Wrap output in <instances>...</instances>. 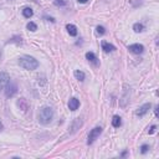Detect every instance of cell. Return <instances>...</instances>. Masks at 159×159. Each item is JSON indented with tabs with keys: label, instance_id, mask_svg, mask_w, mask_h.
I'll use <instances>...</instances> for the list:
<instances>
[{
	"label": "cell",
	"instance_id": "cell-6",
	"mask_svg": "<svg viewBox=\"0 0 159 159\" xmlns=\"http://www.w3.org/2000/svg\"><path fill=\"white\" fill-rule=\"evenodd\" d=\"M9 81H10L9 75L6 72H0V91L5 88V86L8 85Z\"/></svg>",
	"mask_w": 159,
	"mask_h": 159
},
{
	"label": "cell",
	"instance_id": "cell-15",
	"mask_svg": "<svg viewBox=\"0 0 159 159\" xmlns=\"http://www.w3.org/2000/svg\"><path fill=\"white\" fill-rule=\"evenodd\" d=\"M73 75H75V77L78 80V81H83V80H85V73L82 71H80V70H76L73 72Z\"/></svg>",
	"mask_w": 159,
	"mask_h": 159
},
{
	"label": "cell",
	"instance_id": "cell-2",
	"mask_svg": "<svg viewBox=\"0 0 159 159\" xmlns=\"http://www.w3.org/2000/svg\"><path fill=\"white\" fill-rule=\"evenodd\" d=\"M52 118H54V110H52L51 107H44L41 108V111H40L39 113V122L46 126L49 123H51Z\"/></svg>",
	"mask_w": 159,
	"mask_h": 159
},
{
	"label": "cell",
	"instance_id": "cell-16",
	"mask_svg": "<svg viewBox=\"0 0 159 159\" xmlns=\"http://www.w3.org/2000/svg\"><path fill=\"white\" fill-rule=\"evenodd\" d=\"M143 29H144L143 24L137 22V24H134V25H133V30H134L136 32H140V31H143Z\"/></svg>",
	"mask_w": 159,
	"mask_h": 159
},
{
	"label": "cell",
	"instance_id": "cell-14",
	"mask_svg": "<svg viewBox=\"0 0 159 159\" xmlns=\"http://www.w3.org/2000/svg\"><path fill=\"white\" fill-rule=\"evenodd\" d=\"M22 15H24L25 18L30 19V18L34 15V11H32V9H31V8H25V9L22 10Z\"/></svg>",
	"mask_w": 159,
	"mask_h": 159
},
{
	"label": "cell",
	"instance_id": "cell-11",
	"mask_svg": "<svg viewBox=\"0 0 159 159\" xmlns=\"http://www.w3.org/2000/svg\"><path fill=\"white\" fill-rule=\"evenodd\" d=\"M82 126V121H81V118H76L75 121H73V123H72V126H71V129H72V132H76L80 127Z\"/></svg>",
	"mask_w": 159,
	"mask_h": 159
},
{
	"label": "cell",
	"instance_id": "cell-17",
	"mask_svg": "<svg viewBox=\"0 0 159 159\" xmlns=\"http://www.w3.org/2000/svg\"><path fill=\"white\" fill-rule=\"evenodd\" d=\"M96 34L98 36H102V35L106 34V29L103 28V26H97V28H96Z\"/></svg>",
	"mask_w": 159,
	"mask_h": 159
},
{
	"label": "cell",
	"instance_id": "cell-21",
	"mask_svg": "<svg viewBox=\"0 0 159 159\" xmlns=\"http://www.w3.org/2000/svg\"><path fill=\"white\" fill-rule=\"evenodd\" d=\"M155 129H157V126H152V127L149 128V130H148V133H149V134H153L154 132H155Z\"/></svg>",
	"mask_w": 159,
	"mask_h": 159
},
{
	"label": "cell",
	"instance_id": "cell-24",
	"mask_svg": "<svg viewBox=\"0 0 159 159\" xmlns=\"http://www.w3.org/2000/svg\"><path fill=\"white\" fill-rule=\"evenodd\" d=\"M0 59H2V51H0Z\"/></svg>",
	"mask_w": 159,
	"mask_h": 159
},
{
	"label": "cell",
	"instance_id": "cell-10",
	"mask_svg": "<svg viewBox=\"0 0 159 159\" xmlns=\"http://www.w3.org/2000/svg\"><path fill=\"white\" fill-rule=\"evenodd\" d=\"M86 59L90 61V62H92L93 65H98V61H97V57H96V55L93 54V52H87L86 54Z\"/></svg>",
	"mask_w": 159,
	"mask_h": 159
},
{
	"label": "cell",
	"instance_id": "cell-9",
	"mask_svg": "<svg viewBox=\"0 0 159 159\" xmlns=\"http://www.w3.org/2000/svg\"><path fill=\"white\" fill-rule=\"evenodd\" d=\"M102 50L104 51V52H112V51H114L116 50V47L112 45V44H110V42H107V41H102Z\"/></svg>",
	"mask_w": 159,
	"mask_h": 159
},
{
	"label": "cell",
	"instance_id": "cell-23",
	"mask_svg": "<svg viewBox=\"0 0 159 159\" xmlns=\"http://www.w3.org/2000/svg\"><path fill=\"white\" fill-rule=\"evenodd\" d=\"M3 129V124H2V122H0V130Z\"/></svg>",
	"mask_w": 159,
	"mask_h": 159
},
{
	"label": "cell",
	"instance_id": "cell-18",
	"mask_svg": "<svg viewBox=\"0 0 159 159\" xmlns=\"http://www.w3.org/2000/svg\"><path fill=\"white\" fill-rule=\"evenodd\" d=\"M28 29H29L30 31H36V30H37V25H36L35 22L30 21V22L28 24Z\"/></svg>",
	"mask_w": 159,
	"mask_h": 159
},
{
	"label": "cell",
	"instance_id": "cell-8",
	"mask_svg": "<svg viewBox=\"0 0 159 159\" xmlns=\"http://www.w3.org/2000/svg\"><path fill=\"white\" fill-rule=\"evenodd\" d=\"M80 107V101L77 100V98H71L70 101H69V108L71 110V111H76L77 108Z\"/></svg>",
	"mask_w": 159,
	"mask_h": 159
},
{
	"label": "cell",
	"instance_id": "cell-7",
	"mask_svg": "<svg viewBox=\"0 0 159 159\" xmlns=\"http://www.w3.org/2000/svg\"><path fill=\"white\" fill-rule=\"evenodd\" d=\"M151 107H152V104H151V103H145V104L140 106V107L136 111V114H137L138 117H143L145 113H147V112L151 110Z\"/></svg>",
	"mask_w": 159,
	"mask_h": 159
},
{
	"label": "cell",
	"instance_id": "cell-20",
	"mask_svg": "<svg viewBox=\"0 0 159 159\" xmlns=\"http://www.w3.org/2000/svg\"><path fill=\"white\" fill-rule=\"evenodd\" d=\"M148 149H149V147H148L147 144H143L142 147H140V152H142L143 154H145V153H147V152H148Z\"/></svg>",
	"mask_w": 159,
	"mask_h": 159
},
{
	"label": "cell",
	"instance_id": "cell-1",
	"mask_svg": "<svg viewBox=\"0 0 159 159\" xmlns=\"http://www.w3.org/2000/svg\"><path fill=\"white\" fill-rule=\"evenodd\" d=\"M19 65L20 67H22L24 70H29V71H32V70H36L39 67V62L36 59L29 56V55H25V56H21L19 59Z\"/></svg>",
	"mask_w": 159,
	"mask_h": 159
},
{
	"label": "cell",
	"instance_id": "cell-19",
	"mask_svg": "<svg viewBox=\"0 0 159 159\" xmlns=\"http://www.w3.org/2000/svg\"><path fill=\"white\" fill-rule=\"evenodd\" d=\"M66 3H67L66 0H55V2H54V4H55L56 6H65Z\"/></svg>",
	"mask_w": 159,
	"mask_h": 159
},
{
	"label": "cell",
	"instance_id": "cell-22",
	"mask_svg": "<svg viewBox=\"0 0 159 159\" xmlns=\"http://www.w3.org/2000/svg\"><path fill=\"white\" fill-rule=\"evenodd\" d=\"M87 2H88V0H78V3H81V4H85Z\"/></svg>",
	"mask_w": 159,
	"mask_h": 159
},
{
	"label": "cell",
	"instance_id": "cell-3",
	"mask_svg": "<svg viewBox=\"0 0 159 159\" xmlns=\"http://www.w3.org/2000/svg\"><path fill=\"white\" fill-rule=\"evenodd\" d=\"M102 133V128L101 127H95L93 129H92L91 132H90V134H88V139H87V144L90 145V144H92L93 143L98 137H100V134Z\"/></svg>",
	"mask_w": 159,
	"mask_h": 159
},
{
	"label": "cell",
	"instance_id": "cell-13",
	"mask_svg": "<svg viewBox=\"0 0 159 159\" xmlns=\"http://www.w3.org/2000/svg\"><path fill=\"white\" fill-rule=\"evenodd\" d=\"M121 124H122L121 117H119V116H113V118H112V126L116 127V128H118V127H121Z\"/></svg>",
	"mask_w": 159,
	"mask_h": 159
},
{
	"label": "cell",
	"instance_id": "cell-5",
	"mask_svg": "<svg viewBox=\"0 0 159 159\" xmlns=\"http://www.w3.org/2000/svg\"><path fill=\"white\" fill-rule=\"evenodd\" d=\"M128 50L132 52V54H136V55H139L144 51V46L140 45V44H133V45H129L128 46Z\"/></svg>",
	"mask_w": 159,
	"mask_h": 159
},
{
	"label": "cell",
	"instance_id": "cell-12",
	"mask_svg": "<svg viewBox=\"0 0 159 159\" xmlns=\"http://www.w3.org/2000/svg\"><path fill=\"white\" fill-rule=\"evenodd\" d=\"M66 29H67V31H69V34H70L71 36H76V35H77V28H76L75 25L69 24L67 26H66Z\"/></svg>",
	"mask_w": 159,
	"mask_h": 159
},
{
	"label": "cell",
	"instance_id": "cell-4",
	"mask_svg": "<svg viewBox=\"0 0 159 159\" xmlns=\"http://www.w3.org/2000/svg\"><path fill=\"white\" fill-rule=\"evenodd\" d=\"M16 92H18V86H16V83L9 81L8 85L5 86V95H6V97H12V96L16 93Z\"/></svg>",
	"mask_w": 159,
	"mask_h": 159
}]
</instances>
